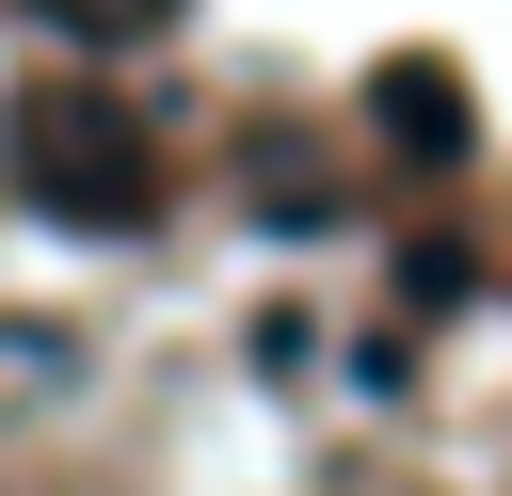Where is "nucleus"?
<instances>
[{"label":"nucleus","mask_w":512,"mask_h":496,"mask_svg":"<svg viewBox=\"0 0 512 496\" xmlns=\"http://www.w3.org/2000/svg\"><path fill=\"white\" fill-rule=\"evenodd\" d=\"M16 192L64 224V240H128L144 208H160V160H144V128H128V96H96V80H48V96H16Z\"/></svg>","instance_id":"obj_1"},{"label":"nucleus","mask_w":512,"mask_h":496,"mask_svg":"<svg viewBox=\"0 0 512 496\" xmlns=\"http://www.w3.org/2000/svg\"><path fill=\"white\" fill-rule=\"evenodd\" d=\"M368 128H384V144H400V160H416V176H448V160H464V144H480V112H464V80H448V64H432V48H400V64H384V80H368Z\"/></svg>","instance_id":"obj_2"},{"label":"nucleus","mask_w":512,"mask_h":496,"mask_svg":"<svg viewBox=\"0 0 512 496\" xmlns=\"http://www.w3.org/2000/svg\"><path fill=\"white\" fill-rule=\"evenodd\" d=\"M32 16H48V32H80V48H128V32H160L176 0H32Z\"/></svg>","instance_id":"obj_3"}]
</instances>
